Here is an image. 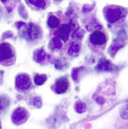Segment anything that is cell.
I'll list each match as a JSON object with an SVG mask.
<instances>
[{"label": "cell", "mask_w": 128, "mask_h": 129, "mask_svg": "<svg viewBox=\"0 0 128 129\" xmlns=\"http://www.w3.org/2000/svg\"><path fill=\"white\" fill-rule=\"evenodd\" d=\"M16 87L20 90H26L31 87L30 77L26 74L19 75L16 78Z\"/></svg>", "instance_id": "4"}, {"label": "cell", "mask_w": 128, "mask_h": 129, "mask_svg": "<svg viewBox=\"0 0 128 129\" xmlns=\"http://www.w3.org/2000/svg\"><path fill=\"white\" fill-rule=\"evenodd\" d=\"M24 34L26 39L30 40V41H34V40H37L38 38L40 37L41 30L39 26L31 23V24H28L26 26L24 31Z\"/></svg>", "instance_id": "2"}, {"label": "cell", "mask_w": 128, "mask_h": 129, "mask_svg": "<svg viewBox=\"0 0 128 129\" xmlns=\"http://www.w3.org/2000/svg\"><path fill=\"white\" fill-rule=\"evenodd\" d=\"M105 18L107 19L108 22L110 23H114L120 19L123 16V10L118 7H111V8L105 9Z\"/></svg>", "instance_id": "1"}, {"label": "cell", "mask_w": 128, "mask_h": 129, "mask_svg": "<svg viewBox=\"0 0 128 129\" xmlns=\"http://www.w3.org/2000/svg\"><path fill=\"white\" fill-rule=\"evenodd\" d=\"M1 1H2V2H3V3H5V2H6V1H7V0H1Z\"/></svg>", "instance_id": "21"}, {"label": "cell", "mask_w": 128, "mask_h": 129, "mask_svg": "<svg viewBox=\"0 0 128 129\" xmlns=\"http://www.w3.org/2000/svg\"><path fill=\"white\" fill-rule=\"evenodd\" d=\"M56 1H61V0H56Z\"/></svg>", "instance_id": "22"}, {"label": "cell", "mask_w": 128, "mask_h": 129, "mask_svg": "<svg viewBox=\"0 0 128 129\" xmlns=\"http://www.w3.org/2000/svg\"><path fill=\"white\" fill-rule=\"evenodd\" d=\"M122 47V44L121 43H118V41H116L115 43H113L112 46L111 47V49H110V52L111 53V54H114V53H116L118 51V49H119L120 48Z\"/></svg>", "instance_id": "16"}, {"label": "cell", "mask_w": 128, "mask_h": 129, "mask_svg": "<svg viewBox=\"0 0 128 129\" xmlns=\"http://www.w3.org/2000/svg\"><path fill=\"white\" fill-rule=\"evenodd\" d=\"M68 86H69V83H68V79L66 77H61L55 82V90L56 93L59 94L64 93L68 89Z\"/></svg>", "instance_id": "6"}, {"label": "cell", "mask_w": 128, "mask_h": 129, "mask_svg": "<svg viewBox=\"0 0 128 129\" xmlns=\"http://www.w3.org/2000/svg\"><path fill=\"white\" fill-rule=\"evenodd\" d=\"M112 65L109 61H107L106 59H101L99 61L98 64L97 65L96 69L99 71H108V70H112Z\"/></svg>", "instance_id": "9"}, {"label": "cell", "mask_w": 128, "mask_h": 129, "mask_svg": "<svg viewBox=\"0 0 128 129\" xmlns=\"http://www.w3.org/2000/svg\"><path fill=\"white\" fill-rule=\"evenodd\" d=\"M52 43H53V46L55 48H61L62 46V41H61L60 38L58 37H55L53 40H52Z\"/></svg>", "instance_id": "17"}, {"label": "cell", "mask_w": 128, "mask_h": 129, "mask_svg": "<svg viewBox=\"0 0 128 129\" xmlns=\"http://www.w3.org/2000/svg\"><path fill=\"white\" fill-rule=\"evenodd\" d=\"M45 58H46V53L44 52V50L39 49V50H38V51L36 52L35 59H36V61H37L41 62L43 60H45Z\"/></svg>", "instance_id": "12"}, {"label": "cell", "mask_w": 128, "mask_h": 129, "mask_svg": "<svg viewBox=\"0 0 128 129\" xmlns=\"http://www.w3.org/2000/svg\"><path fill=\"white\" fill-rule=\"evenodd\" d=\"M90 40H91V43L96 45H103L106 42L105 35H104V33L100 32V31H97V32L93 33L91 35Z\"/></svg>", "instance_id": "7"}, {"label": "cell", "mask_w": 128, "mask_h": 129, "mask_svg": "<svg viewBox=\"0 0 128 129\" xmlns=\"http://www.w3.org/2000/svg\"><path fill=\"white\" fill-rule=\"evenodd\" d=\"M86 110V105L84 103L82 102H78L76 103V105H75V111H76L77 112H80V113H82V112H84Z\"/></svg>", "instance_id": "14"}, {"label": "cell", "mask_w": 128, "mask_h": 129, "mask_svg": "<svg viewBox=\"0 0 128 129\" xmlns=\"http://www.w3.org/2000/svg\"><path fill=\"white\" fill-rule=\"evenodd\" d=\"M80 70V69H74L73 71H72V77L74 80L76 81L77 80V76H78V71Z\"/></svg>", "instance_id": "19"}, {"label": "cell", "mask_w": 128, "mask_h": 129, "mask_svg": "<svg viewBox=\"0 0 128 129\" xmlns=\"http://www.w3.org/2000/svg\"><path fill=\"white\" fill-rule=\"evenodd\" d=\"M46 80H47L46 75H36L35 77H34V82H35V83L38 85L43 84Z\"/></svg>", "instance_id": "13"}, {"label": "cell", "mask_w": 128, "mask_h": 129, "mask_svg": "<svg viewBox=\"0 0 128 129\" xmlns=\"http://www.w3.org/2000/svg\"><path fill=\"white\" fill-rule=\"evenodd\" d=\"M13 50L9 44L3 43L0 45V63L10 61L13 57Z\"/></svg>", "instance_id": "3"}, {"label": "cell", "mask_w": 128, "mask_h": 129, "mask_svg": "<svg viewBox=\"0 0 128 129\" xmlns=\"http://www.w3.org/2000/svg\"><path fill=\"white\" fill-rule=\"evenodd\" d=\"M71 30H72V27L70 25H62L58 31L59 38L62 39V41H67L68 39V36H69V34H70V32H71Z\"/></svg>", "instance_id": "8"}, {"label": "cell", "mask_w": 128, "mask_h": 129, "mask_svg": "<svg viewBox=\"0 0 128 129\" xmlns=\"http://www.w3.org/2000/svg\"><path fill=\"white\" fill-rule=\"evenodd\" d=\"M29 2L32 5L39 7V8H42L45 6V0H29Z\"/></svg>", "instance_id": "15"}, {"label": "cell", "mask_w": 128, "mask_h": 129, "mask_svg": "<svg viewBox=\"0 0 128 129\" xmlns=\"http://www.w3.org/2000/svg\"><path fill=\"white\" fill-rule=\"evenodd\" d=\"M0 127H1V124H0Z\"/></svg>", "instance_id": "23"}, {"label": "cell", "mask_w": 128, "mask_h": 129, "mask_svg": "<svg viewBox=\"0 0 128 129\" xmlns=\"http://www.w3.org/2000/svg\"><path fill=\"white\" fill-rule=\"evenodd\" d=\"M6 105H7L6 101H5L4 99H0V112L4 110V108H5Z\"/></svg>", "instance_id": "18"}, {"label": "cell", "mask_w": 128, "mask_h": 129, "mask_svg": "<svg viewBox=\"0 0 128 129\" xmlns=\"http://www.w3.org/2000/svg\"><path fill=\"white\" fill-rule=\"evenodd\" d=\"M48 24L50 27H53V28H55V27L59 26V19H57L55 16L51 15L48 19Z\"/></svg>", "instance_id": "11"}, {"label": "cell", "mask_w": 128, "mask_h": 129, "mask_svg": "<svg viewBox=\"0 0 128 129\" xmlns=\"http://www.w3.org/2000/svg\"><path fill=\"white\" fill-rule=\"evenodd\" d=\"M80 51V46L77 43H73L70 45L69 48H68V54L70 55H76Z\"/></svg>", "instance_id": "10"}, {"label": "cell", "mask_w": 128, "mask_h": 129, "mask_svg": "<svg viewBox=\"0 0 128 129\" xmlns=\"http://www.w3.org/2000/svg\"><path fill=\"white\" fill-rule=\"evenodd\" d=\"M123 116L125 118V116H128V105H127V107L123 111Z\"/></svg>", "instance_id": "20"}, {"label": "cell", "mask_w": 128, "mask_h": 129, "mask_svg": "<svg viewBox=\"0 0 128 129\" xmlns=\"http://www.w3.org/2000/svg\"><path fill=\"white\" fill-rule=\"evenodd\" d=\"M27 119V112L24 108H17L12 115V120L15 124H22Z\"/></svg>", "instance_id": "5"}]
</instances>
